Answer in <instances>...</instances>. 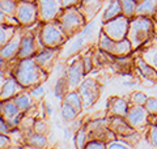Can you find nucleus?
Returning <instances> with one entry per match:
<instances>
[{
  "instance_id": "23",
  "label": "nucleus",
  "mask_w": 157,
  "mask_h": 149,
  "mask_svg": "<svg viewBox=\"0 0 157 149\" xmlns=\"http://www.w3.org/2000/svg\"><path fill=\"white\" fill-rule=\"evenodd\" d=\"M157 9V0H137L135 16L152 17Z\"/></svg>"
},
{
  "instance_id": "19",
  "label": "nucleus",
  "mask_w": 157,
  "mask_h": 149,
  "mask_svg": "<svg viewBox=\"0 0 157 149\" xmlns=\"http://www.w3.org/2000/svg\"><path fill=\"white\" fill-rule=\"evenodd\" d=\"M109 128L118 137H126L136 132V130L131 127V124L126 120L124 117H110Z\"/></svg>"
},
{
  "instance_id": "49",
  "label": "nucleus",
  "mask_w": 157,
  "mask_h": 149,
  "mask_svg": "<svg viewBox=\"0 0 157 149\" xmlns=\"http://www.w3.org/2000/svg\"><path fill=\"white\" fill-rule=\"evenodd\" d=\"M156 36H157V32H156Z\"/></svg>"
},
{
  "instance_id": "24",
  "label": "nucleus",
  "mask_w": 157,
  "mask_h": 149,
  "mask_svg": "<svg viewBox=\"0 0 157 149\" xmlns=\"http://www.w3.org/2000/svg\"><path fill=\"white\" fill-rule=\"evenodd\" d=\"M20 28H21V25L2 24V26H0V47L6 46V44L12 39V37L16 34V32Z\"/></svg>"
},
{
  "instance_id": "43",
  "label": "nucleus",
  "mask_w": 157,
  "mask_h": 149,
  "mask_svg": "<svg viewBox=\"0 0 157 149\" xmlns=\"http://www.w3.org/2000/svg\"><path fill=\"white\" fill-rule=\"evenodd\" d=\"M11 144H12V139L9 135H4V133H2L0 135V148L2 149H7L11 147Z\"/></svg>"
},
{
  "instance_id": "38",
  "label": "nucleus",
  "mask_w": 157,
  "mask_h": 149,
  "mask_svg": "<svg viewBox=\"0 0 157 149\" xmlns=\"http://www.w3.org/2000/svg\"><path fill=\"white\" fill-rule=\"evenodd\" d=\"M134 145L132 144H130L127 140H124L123 137L122 139H115V140H113V141H110V143H107V148L109 149H113V148H121V149H130V148H132Z\"/></svg>"
},
{
  "instance_id": "14",
  "label": "nucleus",
  "mask_w": 157,
  "mask_h": 149,
  "mask_svg": "<svg viewBox=\"0 0 157 149\" xmlns=\"http://www.w3.org/2000/svg\"><path fill=\"white\" fill-rule=\"evenodd\" d=\"M130 109V103L127 98L113 96L107 99V105L105 109L106 117H126L127 111Z\"/></svg>"
},
{
  "instance_id": "28",
  "label": "nucleus",
  "mask_w": 157,
  "mask_h": 149,
  "mask_svg": "<svg viewBox=\"0 0 157 149\" xmlns=\"http://www.w3.org/2000/svg\"><path fill=\"white\" fill-rule=\"evenodd\" d=\"M122 14V7H121V2L119 0H111L110 6L106 8V11L104 12V16H102V22L109 21V20L114 18L117 16Z\"/></svg>"
},
{
  "instance_id": "39",
  "label": "nucleus",
  "mask_w": 157,
  "mask_h": 149,
  "mask_svg": "<svg viewBox=\"0 0 157 149\" xmlns=\"http://www.w3.org/2000/svg\"><path fill=\"white\" fill-rule=\"evenodd\" d=\"M29 92H30L32 97L34 98V101H36L37 103H39L43 99V97H45V88L41 85H37V86H33L32 89H29Z\"/></svg>"
},
{
  "instance_id": "33",
  "label": "nucleus",
  "mask_w": 157,
  "mask_h": 149,
  "mask_svg": "<svg viewBox=\"0 0 157 149\" xmlns=\"http://www.w3.org/2000/svg\"><path fill=\"white\" fill-rule=\"evenodd\" d=\"M121 7H122V14H124L126 17L132 18L135 16L136 12V6L137 0H119Z\"/></svg>"
},
{
  "instance_id": "4",
  "label": "nucleus",
  "mask_w": 157,
  "mask_h": 149,
  "mask_svg": "<svg viewBox=\"0 0 157 149\" xmlns=\"http://www.w3.org/2000/svg\"><path fill=\"white\" fill-rule=\"evenodd\" d=\"M56 20L62 25V28L64 29V32L68 34V37H72L81 33L82 29L88 24V21L85 20L84 14L81 13V11L78 9V7L63 8Z\"/></svg>"
},
{
  "instance_id": "6",
  "label": "nucleus",
  "mask_w": 157,
  "mask_h": 149,
  "mask_svg": "<svg viewBox=\"0 0 157 149\" xmlns=\"http://www.w3.org/2000/svg\"><path fill=\"white\" fill-rule=\"evenodd\" d=\"M128 26H130V18L126 17L124 14H119V16L109 20V21L102 22L101 30L111 39L122 41V39L127 38Z\"/></svg>"
},
{
  "instance_id": "2",
  "label": "nucleus",
  "mask_w": 157,
  "mask_h": 149,
  "mask_svg": "<svg viewBox=\"0 0 157 149\" xmlns=\"http://www.w3.org/2000/svg\"><path fill=\"white\" fill-rule=\"evenodd\" d=\"M155 36H156V22L152 17L134 16L132 18H130L127 39L131 42L134 51H137Z\"/></svg>"
},
{
  "instance_id": "11",
  "label": "nucleus",
  "mask_w": 157,
  "mask_h": 149,
  "mask_svg": "<svg viewBox=\"0 0 157 149\" xmlns=\"http://www.w3.org/2000/svg\"><path fill=\"white\" fill-rule=\"evenodd\" d=\"M149 117L151 114L145 109V106L131 105L124 118L131 124V127H134L136 131L140 132L141 130L149 126Z\"/></svg>"
},
{
  "instance_id": "17",
  "label": "nucleus",
  "mask_w": 157,
  "mask_h": 149,
  "mask_svg": "<svg viewBox=\"0 0 157 149\" xmlns=\"http://www.w3.org/2000/svg\"><path fill=\"white\" fill-rule=\"evenodd\" d=\"M134 66L136 71L140 73V76H143L145 80H149L152 84H157V71L148 62L144 60L139 52H136L134 55Z\"/></svg>"
},
{
  "instance_id": "40",
  "label": "nucleus",
  "mask_w": 157,
  "mask_h": 149,
  "mask_svg": "<svg viewBox=\"0 0 157 149\" xmlns=\"http://www.w3.org/2000/svg\"><path fill=\"white\" fill-rule=\"evenodd\" d=\"M107 148V143L100 139H89L85 145V149H105Z\"/></svg>"
},
{
  "instance_id": "12",
  "label": "nucleus",
  "mask_w": 157,
  "mask_h": 149,
  "mask_svg": "<svg viewBox=\"0 0 157 149\" xmlns=\"http://www.w3.org/2000/svg\"><path fill=\"white\" fill-rule=\"evenodd\" d=\"M64 74L67 76L70 90H77L78 86H80V84L82 82V80H84V76H86L81 56L76 58L75 60L68 66Z\"/></svg>"
},
{
  "instance_id": "44",
  "label": "nucleus",
  "mask_w": 157,
  "mask_h": 149,
  "mask_svg": "<svg viewBox=\"0 0 157 149\" xmlns=\"http://www.w3.org/2000/svg\"><path fill=\"white\" fill-rule=\"evenodd\" d=\"M63 8H70V7H77L81 0H62Z\"/></svg>"
},
{
  "instance_id": "3",
  "label": "nucleus",
  "mask_w": 157,
  "mask_h": 149,
  "mask_svg": "<svg viewBox=\"0 0 157 149\" xmlns=\"http://www.w3.org/2000/svg\"><path fill=\"white\" fill-rule=\"evenodd\" d=\"M38 33L42 46L50 48H60L63 44H66L68 38H70L58 20L43 22Z\"/></svg>"
},
{
  "instance_id": "35",
  "label": "nucleus",
  "mask_w": 157,
  "mask_h": 149,
  "mask_svg": "<svg viewBox=\"0 0 157 149\" xmlns=\"http://www.w3.org/2000/svg\"><path fill=\"white\" fill-rule=\"evenodd\" d=\"M82 63H84V69H85V73L89 74V72H92L93 67H94V51L93 50H89L82 54Z\"/></svg>"
},
{
  "instance_id": "32",
  "label": "nucleus",
  "mask_w": 157,
  "mask_h": 149,
  "mask_svg": "<svg viewBox=\"0 0 157 149\" xmlns=\"http://www.w3.org/2000/svg\"><path fill=\"white\" fill-rule=\"evenodd\" d=\"M67 92H70V88H68V80H67L66 74H63V76L56 81L54 93H55V97L62 101V99L64 98V96L67 94Z\"/></svg>"
},
{
  "instance_id": "37",
  "label": "nucleus",
  "mask_w": 157,
  "mask_h": 149,
  "mask_svg": "<svg viewBox=\"0 0 157 149\" xmlns=\"http://www.w3.org/2000/svg\"><path fill=\"white\" fill-rule=\"evenodd\" d=\"M33 130L37 133H43V135H46V132H48V124L43 118H36Z\"/></svg>"
},
{
  "instance_id": "5",
  "label": "nucleus",
  "mask_w": 157,
  "mask_h": 149,
  "mask_svg": "<svg viewBox=\"0 0 157 149\" xmlns=\"http://www.w3.org/2000/svg\"><path fill=\"white\" fill-rule=\"evenodd\" d=\"M97 47H100L101 50H104V51H106L107 54H110V55L115 58L127 56L134 52V47H132L131 42L127 38L122 39V41H115V39H111L110 37H107L102 30L100 32Z\"/></svg>"
},
{
  "instance_id": "47",
  "label": "nucleus",
  "mask_w": 157,
  "mask_h": 149,
  "mask_svg": "<svg viewBox=\"0 0 157 149\" xmlns=\"http://www.w3.org/2000/svg\"><path fill=\"white\" fill-rule=\"evenodd\" d=\"M152 18L155 20V22H156V32H157V9H156V12H155V14L152 16Z\"/></svg>"
},
{
  "instance_id": "29",
  "label": "nucleus",
  "mask_w": 157,
  "mask_h": 149,
  "mask_svg": "<svg viewBox=\"0 0 157 149\" xmlns=\"http://www.w3.org/2000/svg\"><path fill=\"white\" fill-rule=\"evenodd\" d=\"M88 140H89V135H88V130L86 126H81L78 130L75 132V136H73V141H75V147L77 149H85V145Z\"/></svg>"
},
{
  "instance_id": "30",
  "label": "nucleus",
  "mask_w": 157,
  "mask_h": 149,
  "mask_svg": "<svg viewBox=\"0 0 157 149\" xmlns=\"http://www.w3.org/2000/svg\"><path fill=\"white\" fill-rule=\"evenodd\" d=\"M78 114H80V113H78L72 105L62 101V105H60V115L63 118V120H66V122H73L77 118Z\"/></svg>"
},
{
  "instance_id": "34",
  "label": "nucleus",
  "mask_w": 157,
  "mask_h": 149,
  "mask_svg": "<svg viewBox=\"0 0 157 149\" xmlns=\"http://www.w3.org/2000/svg\"><path fill=\"white\" fill-rule=\"evenodd\" d=\"M147 99H148V96L143 92H132L130 96H127V101H128L130 106L131 105H140V106H144Z\"/></svg>"
},
{
  "instance_id": "18",
  "label": "nucleus",
  "mask_w": 157,
  "mask_h": 149,
  "mask_svg": "<svg viewBox=\"0 0 157 149\" xmlns=\"http://www.w3.org/2000/svg\"><path fill=\"white\" fill-rule=\"evenodd\" d=\"M24 90H26V89L16 80V77H13L11 74L6 80V82L2 84V88H0V99H2V101L12 99Z\"/></svg>"
},
{
  "instance_id": "46",
  "label": "nucleus",
  "mask_w": 157,
  "mask_h": 149,
  "mask_svg": "<svg viewBox=\"0 0 157 149\" xmlns=\"http://www.w3.org/2000/svg\"><path fill=\"white\" fill-rule=\"evenodd\" d=\"M51 105H50V102H45V113H46V118H48L51 115Z\"/></svg>"
},
{
  "instance_id": "48",
  "label": "nucleus",
  "mask_w": 157,
  "mask_h": 149,
  "mask_svg": "<svg viewBox=\"0 0 157 149\" xmlns=\"http://www.w3.org/2000/svg\"><path fill=\"white\" fill-rule=\"evenodd\" d=\"M26 2H37V0H26Z\"/></svg>"
},
{
  "instance_id": "22",
  "label": "nucleus",
  "mask_w": 157,
  "mask_h": 149,
  "mask_svg": "<svg viewBox=\"0 0 157 149\" xmlns=\"http://www.w3.org/2000/svg\"><path fill=\"white\" fill-rule=\"evenodd\" d=\"M13 101L17 105V107L20 109L21 113H26V111L30 110L32 107H34L37 105V102L34 101L30 92H28V90H24L20 94H17V96L13 98Z\"/></svg>"
},
{
  "instance_id": "1",
  "label": "nucleus",
  "mask_w": 157,
  "mask_h": 149,
  "mask_svg": "<svg viewBox=\"0 0 157 149\" xmlns=\"http://www.w3.org/2000/svg\"><path fill=\"white\" fill-rule=\"evenodd\" d=\"M12 76L16 77V80L26 90H29L33 86L41 85V84L45 82L48 77V73L38 66V63L33 56L25 59H17V63L12 68Z\"/></svg>"
},
{
  "instance_id": "10",
  "label": "nucleus",
  "mask_w": 157,
  "mask_h": 149,
  "mask_svg": "<svg viewBox=\"0 0 157 149\" xmlns=\"http://www.w3.org/2000/svg\"><path fill=\"white\" fill-rule=\"evenodd\" d=\"M38 7V21L39 22H48L56 20L59 13L63 9L62 0H37Z\"/></svg>"
},
{
  "instance_id": "27",
  "label": "nucleus",
  "mask_w": 157,
  "mask_h": 149,
  "mask_svg": "<svg viewBox=\"0 0 157 149\" xmlns=\"http://www.w3.org/2000/svg\"><path fill=\"white\" fill-rule=\"evenodd\" d=\"M62 101L72 105L78 113H81L82 110H84V107H82L81 96H80V93H78L77 90H70V92H67V94L64 96V98H63Z\"/></svg>"
},
{
  "instance_id": "7",
  "label": "nucleus",
  "mask_w": 157,
  "mask_h": 149,
  "mask_svg": "<svg viewBox=\"0 0 157 149\" xmlns=\"http://www.w3.org/2000/svg\"><path fill=\"white\" fill-rule=\"evenodd\" d=\"M101 84L98 82L96 78L88 77L85 80H82L80 84L77 92L80 93L81 99H82V107L84 110L92 107L94 103L98 101V98L101 96Z\"/></svg>"
},
{
  "instance_id": "26",
  "label": "nucleus",
  "mask_w": 157,
  "mask_h": 149,
  "mask_svg": "<svg viewBox=\"0 0 157 149\" xmlns=\"http://www.w3.org/2000/svg\"><path fill=\"white\" fill-rule=\"evenodd\" d=\"M26 147L30 148H45L47 145V136L43 133H37V132H32L30 135H28L24 139Z\"/></svg>"
},
{
  "instance_id": "8",
  "label": "nucleus",
  "mask_w": 157,
  "mask_h": 149,
  "mask_svg": "<svg viewBox=\"0 0 157 149\" xmlns=\"http://www.w3.org/2000/svg\"><path fill=\"white\" fill-rule=\"evenodd\" d=\"M16 18L22 28H28L32 25L38 24V7L37 2H26V0H18Z\"/></svg>"
},
{
  "instance_id": "16",
  "label": "nucleus",
  "mask_w": 157,
  "mask_h": 149,
  "mask_svg": "<svg viewBox=\"0 0 157 149\" xmlns=\"http://www.w3.org/2000/svg\"><path fill=\"white\" fill-rule=\"evenodd\" d=\"M59 55V48H50V47H43L41 51H38L34 59L38 63V66L43 68L47 73H50L54 68V64Z\"/></svg>"
},
{
  "instance_id": "45",
  "label": "nucleus",
  "mask_w": 157,
  "mask_h": 149,
  "mask_svg": "<svg viewBox=\"0 0 157 149\" xmlns=\"http://www.w3.org/2000/svg\"><path fill=\"white\" fill-rule=\"evenodd\" d=\"M82 43H84V38H80L78 41H76L75 43H73V46L71 47V52H76L77 50L82 46Z\"/></svg>"
},
{
  "instance_id": "41",
  "label": "nucleus",
  "mask_w": 157,
  "mask_h": 149,
  "mask_svg": "<svg viewBox=\"0 0 157 149\" xmlns=\"http://www.w3.org/2000/svg\"><path fill=\"white\" fill-rule=\"evenodd\" d=\"M144 106H145V109L148 110V113L151 114V115H155V117L157 115V98L148 97Z\"/></svg>"
},
{
  "instance_id": "15",
  "label": "nucleus",
  "mask_w": 157,
  "mask_h": 149,
  "mask_svg": "<svg viewBox=\"0 0 157 149\" xmlns=\"http://www.w3.org/2000/svg\"><path fill=\"white\" fill-rule=\"evenodd\" d=\"M22 32H24V28L21 26L6 46L0 47V58L6 59V60H8V62H11V60H13V59L17 58V54L20 51V46H21Z\"/></svg>"
},
{
  "instance_id": "13",
  "label": "nucleus",
  "mask_w": 157,
  "mask_h": 149,
  "mask_svg": "<svg viewBox=\"0 0 157 149\" xmlns=\"http://www.w3.org/2000/svg\"><path fill=\"white\" fill-rule=\"evenodd\" d=\"M0 113H2V117L11 124L13 128L20 126L22 115H24V113L20 111V109L17 107L16 103H14L13 98L2 101V103H0Z\"/></svg>"
},
{
  "instance_id": "20",
  "label": "nucleus",
  "mask_w": 157,
  "mask_h": 149,
  "mask_svg": "<svg viewBox=\"0 0 157 149\" xmlns=\"http://www.w3.org/2000/svg\"><path fill=\"white\" fill-rule=\"evenodd\" d=\"M135 52V51H134ZM136 52H139L145 62H148L157 71V36L151 38L144 46H141Z\"/></svg>"
},
{
  "instance_id": "42",
  "label": "nucleus",
  "mask_w": 157,
  "mask_h": 149,
  "mask_svg": "<svg viewBox=\"0 0 157 149\" xmlns=\"http://www.w3.org/2000/svg\"><path fill=\"white\" fill-rule=\"evenodd\" d=\"M12 126L9 124L6 119H4L3 117H2V119H0V133H4V135H9L11 133V131H12Z\"/></svg>"
},
{
  "instance_id": "21",
  "label": "nucleus",
  "mask_w": 157,
  "mask_h": 149,
  "mask_svg": "<svg viewBox=\"0 0 157 149\" xmlns=\"http://www.w3.org/2000/svg\"><path fill=\"white\" fill-rule=\"evenodd\" d=\"M104 0H81L78 4V9L81 11V13L84 14L85 20L89 24L93 18L96 17V14L100 12V9L102 7Z\"/></svg>"
},
{
  "instance_id": "36",
  "label": "nucleus",
  "mask_w": 157,
  "mask_h": 149,
  "mask_svg": "<svg viewBox=\"0 0 157 149\" xmlns=\"http://www.w3.org/2000/svg\"><path fill=\"white\" fill-rule=\"evenodd\" d=\"M147 140L153 148H157V123H152L147 128Z\"/></svg>"
},
{
  "instance_id": "9",
  "label": "nucleus",
  "mask_w": 157,
  "mask_h": 149,
  "mask_svg": "<svg viewBox=\"0 0 157 149\" xmlns=\"http://www.w3.org/2000/svg\"><path fill=\"white\" fill-rule=\"evenodd\" d=\"M39 33L36 36V33L32 30H24L22 32V39L20 51L17 54L16 59H25V58H33L38 51L43 48L41 41H39Z\"/></svg>"
},
{
  "instance_id": "31",
  "label": "nucleus",
  "mask_w": 157,
  "mask_h": 149,
  "mask_svg": "<svg viewBox=\"0 0 157 149\" xmlns=\"http://www.w3.org/2000/svg\"><path fill=\"white\" fill-rule=\"evenodd\" d=\"M17 3L18 0H0V12L8 17L16 18Z\"/></svg>"
},
{
  "instance_id": "25",
  "label": "nucleus",
  "mask_w": 157,
  "mask_h": 149,
  "mask_svg": "<svg viewBox=\"0 0 157 149\" xmlns=\"http://www.w3.org/2000/svg\"><path fill=\"white\" fill-rule=\"evenodd\" d=\"M113 67H114L118 72L121 73H128L132 69V64H134V56L127 55V56H121V58H114L113 59Z\"/></svg>"
}]
</instances>
